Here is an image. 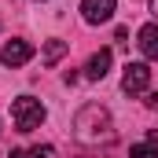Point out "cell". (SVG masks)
<instances>
[{"instance_id": "cell-11", "label": "cell", "mask_w": 158, "mask_h": 158, "mask_svg": "<svg viewBox=\"0 0 158 158\" xmlns=\"http://www.w3.org/2000/svg\"><path fill=\"white\" fill-rule=\"evenodd\" d=\"M147 107H151V110H158V92H151V96H147Z\"/></svg>"}, {"instance_id": "cell-12", "label": "cell", "mask_w": 158, "mask_h": 158, "mask_svg": "<svg viewBox=\"0 0 158 158\" xmlns=\"http://www.w3.org/2000/svg\"><path fill=\"white\" fill-rule=\"evenodd\" d=\"M151 11H155V15H158V0H151Z\"/></svg>"}, {"instance_id": "cell-1", "label": "cell", "mask_w": 158, "mask_h": 158, "mask_svg": "<svg viewBox=\"0 0 158 158\" xmlns=\"http://www.w3.org/2000/svg\"><path fill=\"white\" fill-rule=\"evenodd\" d=\"M74 136L81 143H103L114 136V118L107 107L99 103H85L77 114H74Z\"/></svg>"}, {"instance_id": "cell-4", "label": "cell", "mask_w": 158, "mask_h": 158, "mask_svg": "<svg viewBox=\"0 0 158 158\" xmlns=\"http://www.w3.org/2000/svg\"><path fill=\"white\" fill-rule=\"evenodd\" d=\"M114 7H118V0H81V19L88 26H103L114 19Z\"/></svg>"}, {"instance_id": "cell-2", "label": "cell", "mask_w": 158, "mask_h": 158, "mask_svg": "<svg viewBox=\"0 0 158 158\" xmlns=\"http://www.w3.org/2000/svg\"><path fill=\"white\" fill-rule=\"evenodd\" d=\"M44 118H48V110H44V103L33 99V96H19V99L11 103V121H15L19 132H33V129H40Z\"/></svg>"}, {"instance_id": "cell-10", "label": "cell", "mask_w": 158, "mask_h": 158, "mask_svg": "<svg viewBox=\"0 0 158 158\" xmlns=\"http://www.w3.org/2000/svg\"><path fill=\"white\" fill-rule=\"evenodd\" d=\"M7 158H52V147H30V151H11Z\"/></svg>"}, {"instance_id": "cell-9", "label": "cell", "mask_w": 158, "mask_h": 158, "mask_svg": "<svg viewBox=\"0 0 158 158\" xmlns=\"http://www.w3.org/2000/svg\"><path fill=\"white\" fill-rule=\"evenodd\" d=\"M129 158H158V136L151 132L143 143H132L129 147Z\"/></svg>"}, {"instance_id": "cell-5", "label": "cell", "mask_w": 158, "mask_h": 158, "mask_svg": "<svg viewBox=\"0 0 158 158\" xmlns=\"http://www.w3.org/2000/svg\"><path fill=\"white\" fill-rule=\"evenodd\" d=\"M30 59H33V44L30 40H7L0 48V63L4 66H26Z\"/></svg>"}, {"instance_id": "cell-3", "label": "cell", "mask_w": 158, "mask_h": 158, "mask_svg": "<svg viewBox=\"0 0 158 158\" xmlns=\"http://www.w3.org/2000/svg\"><path fill=\"white\" fill-rule=\"evenodd\" d=\"M147 85H151L147 63H129V66H125V74H121V92H125V96H140Z\"/></svg>"}, {"instance_id": "cell-7", "label": "cell", "mask_w": 158, "mask_h": 158, "mask_svg": "<svg viewBox=\"0 0 158 158\" xmlns=\"http://www.w3.org/2000/svg\"><path fill=\"white\" fill-rule=\"evenodd\" d=\"M136 44H140L143 59H158V22H147V26L136 33Z\"/></svg>"}, {"instance_id": "cell-6", "label": "cell", "mask_w": 158, "mask_h": 158, "mask_svg": "<svg viewBox=\"0 0 158 158\" xmlns=\"http://www.w3.org/2000/svg\"><path fill=\"white\" fill-rule=\"evenodd\" d=\"M110 48H99V52H92L88 55V63H85V77L88 81H103L107 74H110Z\"/></svg>"}, {"instance_id": "cell-8", "label": "cell", "mask_w": 158, "mask_h": 158, "mask_svg": "<svg viewBox=\"0 0 158 158\" xmlns=\"http://www.w3.org/2000/svg\"><path fill=\"white\" fill-rule=\"evenodd\" d=\"M66 52H70V40H59V37H55V40L44 44V55H40V59H44V66H55Z\"/></svg>"}]
</instances>
